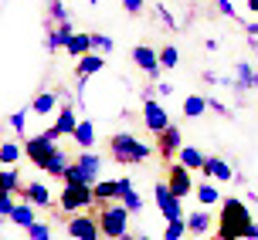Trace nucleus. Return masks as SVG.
Segmentation results:
<instances>
[{
    "label": "nucleus",
    "mask_w": 258,
    "mask_h": 240,
    "mask_svg": "<svg viewBox=\"0 0 258 240\" xmlns=\"http://www.w3.org/2000/svg\"><path fill=\"white\" fill-rule=\"evenodd\" d=\"M251 223H255V220H251L248 203L238 200V196H231V200L221 203V223L214 227V237L218 240H245V233H248Z\"/></svg>",
    "instance_id": "f257e3e1"
},
{
    "label": "nucleus",
    "mask_w": 258,
    "mask_h": 240,
    "mask_svg": "<svg viewBox=\"0 0 258 240\" xmlns=\"http://www.w3.org/2000/svg\"><path fill=\"white\" fill-rule=\"evenodd\" d=\"M99 230L105 240H126L129 237V206L126 203H99Z\"/></svg>",
    "instance_id": "f03ea898"
},
{
    "label": "nucleus",
    "mask_w": 258,
    "mask_h": 240,
    "mask_svg": "<svg viewBox=\"0 0 258 240\" xmlns=\"http://www.w3.org/2000/svg\"><path fill=\"white\" fill-rule=\"evenodd\" d=\"M109 156H112L119 166H136V163H146L153 152H150L146 142L136 139V136H129V132H116V136L109 139Z\"/></svg>",
    "instance_id": "7ed1b4c3"
},
{
    "label": "nucleus",
    "mask_w": 258,
    "mask_h": 240,
    "mask_svg": "<svg viewBox=\"0 0 258 240\" xmlns=\"http://www.w3.org/2000/svg\"><path fill=\"white\" fill-rule=\"evenodd\" d=\"M99 169H102V156H95L92 149H85L82 156L72 159V166L64 169V183H99Z\"/></svg>",
    "instance_id": "20e7f679"
},
{
    "label": "nucleus",
    "mask_w": 258,
    "mask_h": 240,
    "mask_svg": "<svg viewBox=\"0 0 258 240\" xmlns=\"http://www.w3.org/2000/svg\"><path fill=\"white\" fill-rule=\"evenodd\" d=\"M95 203V186L92 183H64L61 196H58V206L64 213H82Z\"/></svg>",
    "instance_id": "39448f33"
},
{
    "label": "nucleus",
    "mask_w": 258,
    "mask_h": 240,
    "mask_svg": "<svg viewBox=\"0 0 258 240\" xmlns=\"http://www.w3.org/2000/svg\"><path fill=\"white\" fill-rule=\"evenodd\" d=\"M58 139H61V132H58L54 126H51V129H44V132L31 136V139L24 142V156H27V159H31V163H34V166L41 169V166L48 163V156H51V152L58 149V146H54Z\"/></svg>",
    "instance_id": "423d86ee"
},
{
    "label": "nucleus",
    "mask_w": 258,
    "mask_h": 240,
    "mask_svg": "<svg viewBox=\"0 0 258 240\" xmlns=\"http://www.w3.org/2000/svg\"><path fill=\"white\" fill-rule=\"evenodd\" d=\"M105 68V58L99 51H89V54H82L75 61V95H78V105H82V95H85V81H89L95 71H102Z\"/></svg>",
    "instance_id": "0eeeda50"
},
{
    "label": "nucleus",
    "mask_w": 258,
    "mask_h": 240,
    "mask_svg": "<svg viewBox=\"0 0 258 240\" xmlns=\"http://www.w3.org/2000/svg\"><path fill=\"white\" fill-rule=\"evenodd\" d=\"M153 196H156V206H160L163 220H180V216H183L180 196L170 190V183H156V186H153Z\"/></svg>",
    "instance_id": "6e6552de"
},
{
    "label": "nucleus",
    "mask_w": 258,
    "mask_h": 240,
    "mask_svg": "<svg viewBox=\"0 0 258 240\" xmlns=\"http://www.w3.org/2000/svg\"><path fill=\"white\" fill-rule=\"evenodd\" d=\"M143 126L150 129L153 136H160V132H167V129H170L167 108H163L156 98H143Z\"/></svg>",
    "instance_id": "1a4fd4ad"
},
{
    "label": "nucleus",
    "mask_w": 258,
    "mask_h": 240,
    "mask_svg": "<svg viewBox=\"0 0 258 240\" xmlns=\"http://www.w3.org/2000/svg\"><path fill=\"white\" fill-rule=\"evenodd\" d=\"M180 149H183V136H180L177 126H170L167 132L156 136V156H160L163 163H173V156H180Z\"/></svg>",
    "instance_id": "9d476101"
},
{
    "label": "nucleus",
    "mask_w": 258,
    "mask_h": 240,
    "mask_svg": "<svg viewBox=\"0 0 258 240\" xmlns=\"http://www.w3.org/2000/svg\"><path fill=\"white\" fill-rule=\"evenodd\" d=\"M170 169H167V183H170V190L177 193V196H187V193H197L194 190V179H190V166H183L180 159L177 163H167Z\"/></svg>",
    "instance_id": "9b49d317"
},
{
    "label": "nucleus",
    "mask_w": 258,
    "mask_h": 240,
    "mask_svg": "<svg viewBox=\"0 0 258 240\" xmlns=\"http://www.w3.org/2000/svg\"><path fill=\"white\" fill-rule=\"evenodd\" d=\"M68 233L75 240H99V220L89 213H72V220H68Z\"/></svg>",
    "instance_id": "f8f14e48"
},
{
    "label": "nucleus",
    "mask_w": 258,
    "mask_h": 240,
    "mask_svg": "<svg viewBox=\"0 0 258 240\" xmlns=\"http://www.w3.org/2000/svg\"><path fill=\"white\" fill-rule=\"evenodd\" d=\"M133 61H136V68H143L150 78H160V71H163L160 54H156L153 48H146V44H136V48H133Z\"/></svg>",
    "instance_id": "ddd939ff"
},
{
    "label": "nucleus",
    "mask_w": 258,
    "mask_h": 240,
    "mask_svg": "<svg viewBox=\"0 0 258 240\" xmlns=\"http://www.w3.org/2000/svg\"><path fill=\"white\" fill-rule=\"evenodd\" d=\"M75 38V27L72 21H64V24H48V51H61L68 48V41Z\"/></svg>",
    "instance_id": "4468645a"
},
{
    "label": "nucleus",
    "mask_w": 258,
    "mask_h": 240,
    "mask_svg": "<svg viewBox=\"0 0 258 240\" xmlns=\"http://www.w3.org/2000/svg\"><path fill=\"white\" fill-rule=\"evenodd\" d=\"M207 179H221V183H231L238 173H234L231 166L224 163V159H218V156H207V163H204V169H201Z\"/></svg>",
    "instance_id": "2eb2a0df"
},
{
    "label": "nucleus",
    "mask_w": 258,
    "mask_h": 240,
    "mask_svg": "<svg viewBox=\"0 0 258 240\" xmlns=\"http://www.w3.org/2000/svg\"><path fill=\"white\" fill-rule=\"evenodd\" d=\"M119 200L129 206V213H140V210H143V196L136 193V186H133V179H129V176L119 179Z\"/></svg>",
    "instance_id": "dca6fc26"
},
{
    "label": "nucleus",
    "mask_w": 258,
    "mask_h": 240,
    "mask_svg": "<svg viewBox=\"0 0 258 240\" xmlns=\"http://www.w3.org/2000/svg\"><path fill=\"white\" fill-rule=\"evenodd\" d=\"M11 223H17V227H24V230H31L38 220H34V203L31 200H21L17 206H14V213H11Z\"/></svg>",
    "instance_id": "f3484780"
},
{
    "label": "nucleus",
    "mask_w": 258,
    "mask_h": 240,
    "mask_svg": "<svg viewBox=\"0 0 258 240\" xmlns=\"http://www.w3.org/2000/svg\"><path fill=\"white\" fill-rule=\"evenodd\" d=\"M58 95H61V91H41V95H34V101H31V115H51L54 105H58Z\"/></svg>",
    "instance_id": "a211bd4d"
},
{
    "label": "nucleus",
    "mask_w": 258,
    "mask_h": 240,
    "mask_svg": "<svg viewBox=\"0 0 258 240\" xmlns=\"http://www.w3.org/2000/svg\"><path fill=\"white\" fill-rule=\"evenodd\" d=\"M54 129H58L61 136H75V129H78V118H75V108H72V105H64V108H58V118H54Z\"/></svg>",
    "instance_id": "6ab92c4d"
},
{
    "label": "nucleus",
    "mask_w": 258,
    "mask_h": 240,
    "mask_svg": "<svg viewBox=\"0 0 258 240\" xmlns=\"http://www.w3.org/2000/svg\"><path fill=\"white\" fill-rule=\"evenodd\" d=\"M21 196H24V200H31L34 206H51V193H48V186H44V183H27Z\"/></svg>",
    "instance_id": "aec40b11"
},
{
    "label": "nucleus",
    "mask_w": 258,
    "mask_h": 240,
    "mask_svg": "<svg viewBox=\"0 0 258 240\" xmlns=\"http://www.w3.org/2000/svg\"><path fill=\"white\" fill-rule=\"evenodd\" d=\"M68 166H72V159H68L61 149H54L51 156H48V163L41 166V169H44L48 176H64V169H68Z\"/></svg>",
    "instance_id": "412c9836"
},
{
    "label": "nucleus",
    "mask_w": 258,
    "mask_h": 240,
    "mask_svg": "<svg viewBox=\"0 0 258 240\" xmlns=\"http://www.w3.org/2000/svg\"><path fill=\"white\" fill-rule=\"evenodd\" d=\"M64 51H68V54L78 61L82 54H89V51H92V34H85V31H75V38L68 41V48H64Z\"/></svg>",
    "instance_id": "4be33fe9"
},
{
    "label": "nucleus",
    "mask_w": 258,
    "mask_h": 240,
    "mask_svg": "<svg viewBox=\"0 0 258 240\" xmlns=\"http://www.w3.org/2000/svg\"><path fill=\"white\" fill-rule=\"evenodd\" d=\"M255 75H258V71H251V64L241 61V64H238V71H234V91L255 88Z\"/></svg>",
    "instance_id": "5701e85b"
},
{
    "label": "nucleus",
    "mask_w": 258,
    "mask_h": 240,
    "mask_svg": "<svg viewBox=\"0 0 258 240\" xmlns=\"http://www.w3.org/2000/svg\"><path fill=\"white\" fill-rule=\"evenodd\" d=\"M119 196V179H99L95 183V203H112Z\"/></svg>",
    "instance_id": "b1692460"
},
{
    "label": "nucleus",
    "mask_w": 258,
    "mask_h": 240,
    "mask_svg": "<svg viewBox=\"0 0 258 240\" xmlns=\"http://www.w3.org/2000/svg\"><path fill=\"white\" fill-rule=\"evenodd\" d=\"M207 108H211V105H207L204 95H187V98H183V115H187V118H201Z\"/></svg>",
    "instance_id": "393cba45"
},
{
    "label": "nucleus",
    "mask_w": 258,
    "mask_h": 240,
    "mask_svg": "<svg viewBox=\"0 0 258 240\" xmlns=\"http://www.w3.org/2000/svg\"><path fill=\"white\" fill-rule=\"evenodd\" d=\"M177 159H180L183 166H190V169H204V163H207V156L201 149H194V146H183Z\"/></svg>",
    "instance_id": "a878e982"
},
{
    "label": "nucleus",
    "mask_w": 258,
    "mask_h": 240,
    "mask_svg": "<svg viewBox=\"0 0 258 240\" xmlns=\"http://www.w3.org/2000/svg\"><path fill=\"white\" fill-rule=\"evenodd\" d=\"M72 139H75L82 149H92V142H95V126H92L89 118H85V122H78V129H75V136H72Z\"/></svg>",
    "instance_id": "bb28decb"
},
{
    "label": "nucleus",
    "mask_w": 258,
    "mask_h": 240,
    "mask_svg": "<svg viewBox=\"0 0 258 240\" xmlns=\"http://www.w3.org/2000/svg\"><path fill=\"white\" fill-rule=\"evenodd\" d=\"M187 227H190V233H197V237H201V233H207V230H211V216H207L204 210H197V213L187 216Z\"/></svg>",
    "instance_id": "cd10ccee"
},
{
    "label": "nucleus",
    "mask_w": 258,
    "mask_h": 240,
    "mask_svg": "<svg viewBox=\"0 0 258 240\" xmlns=\"http://www.w3.org/2000/svg\"><path fill=\"white\" fill-rule=\"evenodd\" d=\"M197 200L204 203V206H211V203H218L221 200V193H218V186L211 183V179H204L201 186H197Z\"/></svg>",
    "instance_id": "c85d7f7f"
},
{
    "label": "nucleus",
    "mask_w": 258,
    "mask_h": 240,
    "mask_svg": "<svg viewBox=\"0 0 258 240\" xmlns=\"http://www.w3.org/2000/svg\"><path fill=\"white\" fill-rule=\"evenodd\" d=\"M187 220H167V230H163V240H183V233H187Z\"/></svg>",
    "instance_id": "c756f323"
},
{
    "label": "nucleus",
    "mask_w": 258,
    "mask_h": 240,
    "mask_svg": "<svg viewBox=\"0 0 258 240\" xmlns=\"http://www.w3.org/2000/svg\"><path fill=\"white\" fill-rule=\"evenodd\" d=\"M68 21V11H64L61 0H48V24H64Z\"/></svg>",
    "instance_id": "7c9ffc66"
},
{
    "label": "nucleus",
    "mask_w": 258,
    "mask_h": 240,
    "mask_svg": "<svg viewBox=\"0 0 258 240\" xmlns=\"http://www.w3.org/2000/svg\"><path fill=\"white\" fill-rule=\"evenodd\" d=\"M17 159H21V146H17V142H4V146H0V163L14 166Z\"/></svg>",
    "instance_id": "2f4dec72"
},
{
    "label": "nucleus",
    "mask_w": 258,
    "mask_h": 240,
    "mask_svg": "<svg viewBox=\"0 0 258 240\" xmlns=\"http://www.w3.org/2000/svg\"><path fill=\"white\" fill-rule=\"evenodd\" d=\"M4 193H21V176L14 166H4Z\"/></svg>",
    "instance_id": "473e14b6"
},
{
    "label": "nucleus",
    "mask_w": 258,
    "mask_h": 240,
    "mask_svg": "<svg viewBox=\"0 0 258 240\" xmlns=\"http://www.w3.org/2000/svg\"><path fill=\"white\" fill-rule=\"evenodd\" d=\"M177 61H180V54H177V48H173V44H167V48H160V64H163V71H170V68H177Z\"/></svg>",
    "instance_id": "72a5a7b5"
},
{
    "label": "nucleus",
    "mask_w": 258,
    "mask_h": 240,
    "mask_svg": "<svg viewBox=\"0 0 258 240\" xmlns=\"http://www.w3.org/2000/svg\"><path fill=\"white\" fill-rule=\"evenodd\" d=\"M116 48L112 38H105V34H92V51H99V54H109V51Z\"/></svg>",
    "instance_id": "f704fd0d"
},
{
    "label": "nucleus",
    "mask_w": 258,
    "mask_h": 240,
    "mask_svg": "<svg viewBox=\"0 0 258 240\" xmlns=\"http://www.w3.org/2000/svg\"><path fill=\"white\" fill-rule=\"evenodd\" d=\"M27 240H51V227L48 223H34L27 230Z\"/></svg>",
    "instance_id": "c9c22d12"
},
{
    "label": "nucleus",
    "mask_w": 258,
    "mask_h": 240,
    "mask_svg": "<svg viewBox=\"0 0 258 240\" xmlns=\"http://www.w3.org/2000/svg\"><path fill=\"white\" fill-rule=\"evenodd\" d=\"M27 112H31V108H27ZM27 112H11V126L17 129L21 136H24V129H27Z\"/></svg>",
    "instance_id": "e433bc0d"
},
{
    "label": "nucleus",
    "mask_w": 258,
    "mask_h": 240,
    "mask_svg": "<svg viewBox=\"0 0 258 240\" xmlns=\"http://www.w3.org/2000/svg\"><path fill=\"white\" fill-rule=\"evenodd\" d=\"M14 206H17V203H14V193H4V196H0V213H4L7 220H11Z\"/></svg>",
    "instance_id": "4c0bfd02"
},
{
    "label": "nucleus",
    "mask_w": 258,
    "mask_h": 240,
    "mask_svg": "<svg viewBox=\"0 0 258 240\" xmlns=\"http://www.w3.org/2000/svg\"><path fill=\"white\" fill-rule=\"evenodd\" d=\"M207 105H211V112H218L221 118H231V108H228V105H224V101H218V98H207Z\"/></svg>",
    "instance_id": "58836bf2"
},
{
    "label": "nucleus",
    "mask_w": 258,
    "mask_h": 240,
    "mask_svg": "<svg viewBox=\"0 0 258 240\" xmlns=\"http://www.w3.org/2000/svg\"><path fill=\"white\" fill-rule=\"evenodd\" d=\"M214 7H218V11L224 14V17H234V21H238V11H234V4H231V0H214Z\"/></svg>",
    "instance_id": "ea45409f"
},
{
    "label": "nucleus",
    "mask_w": 258,
    "mask_h": 240,
    "mask_svg": "<svg viewBox=\"0 0 258 240\" xmlns=\"http://www.w3.org/2000/svg\"><path fill=\"white\" fill-rule=\"evenodd\" d=\"M156 14H160V17H163V24H167L170 31H173V27H177V21H173V17H170V11H167V7H163V4H156Z\"/></svg>",
    "instance_id": "a19ab883"
},
{
    "label": "nucleus",
    "mask_w": 258,
    "mask_h": 240,
    "mask_svg": "<svg viewBox=\"0 0 258 240\" xmlns=\"http://www.w3.org/2000/svg\"><path fill=\"white\" fill-rule=\"evenodd\" d=\"M126 14H143V0H122Z\"/></svg>",
    "instance_id": "79ce46f5"
},
{
    "label": "nucleus",
    "mask_w": 258,
    "mask_h": 240,
    "mask_svg": "<svg viewBox=\"0 0 258 240\" xmlns=\"http://www.w3.org/2000/svg\"><path fill=\"white\" fill-rule=\"evenodd\" d=\"M156 91H160V95H170V91H173V85H167V81H156Z\"/></svg>",
    "instance_id": "37998d69"
},
{
    "label": "nucleus",
    "mask_w": 258,
    "mask_h": 240,
    "mask_svg": "<svg viewBox=\"0 0 258 240\" xmlns=\"http://www.w3.org/2000/svg\"><path fill=\"white\" fill-rule=\"evenodd\" d=\"M245 240H258V223H251V227H248V233H245Z\"/></svg>",
    "instance_id": "c03bdc74"
},
{
    "label": "nucleus",
    "mask_w": 258,
    "mask_h": 240,
    "mask_svg": "<svg viewBox=\"0 0 258 240\" xmlns=\"http://www.w3.org/2000/svg\"><path fill=\"white\" fill-rule=\"evenodd\" d=\"M204 81H207V85H218L221 78H218V75H214V71H204Z\"/></svg>",
    "instance_id": "a18cd8bd"
},
{
    "label": "nucleus",
    "mask_w": 258,
    "mask_h": 240,
    "mask_svg": "<svg viewBox=\"0 0 258 240\" xmlns=\"http://www.w3.org/2000/svg\"><path fill=\"white\" fill-rule=\"evenodd\" d=\"M245 31H248V34H255V38H258V24H245Z\"/></svg>",
    "instance_id": "49530a36"
},
{
    "label": "nucleus",
    "mask_w": 258,
    "mask_h": 240,
    "mask_svg": "<svg viewBox=\"0 0 258 240\" xmlns=\"http://www.w3.org/2000/svg\"><path fill=\"white\" fill-rule=\"evenodd\" d=\"M248 11H251V14H258V0H248Z\"/></svg>",
    "instance_id": "de8ad7c7"
},
{
    "label": "nucleus",
    "mask_w": 258,
    "mask_h": 240,
    "mask_svg": "<svg viewBox=\"0 0 258 240\" xmlns=\"http://www.w3.org/2000/svg\"><path fill=\"white\" fill-rule=\"evenodd\" d=\"M136 240H150V237H136Z\"/></svg>",
    "instance_id": "09e8293b"
},
{
    "label": "nucleus",
    "mask_w": 258,
    "mask_h": 240,
    "mask_svg": "<svg viewBox=\"0 0 258 240\" xmlns=\"http://www.w3.org/2000/svg\"><path fill=\"white\" fill-rule=\"evenodd\" d=\"M255 88H258V75H255Z\"/></svg>",
    "instance_id": "8fccbe9b"
},
{
    "label": "nucleus",
    "mask_w": 258,
    "mask_h": 240,
    "mask_svg": "<svg viewBox=\"0 0 258 240\" xmlns=\"http://www.w3.org/2000/svg\"><path fill=\"white\" fill-rule=\"evenodd\" d=\"M89 4H99V0H89Z\"/></svg>",
    "instance_id": "3c124183"
}]
</instances>
